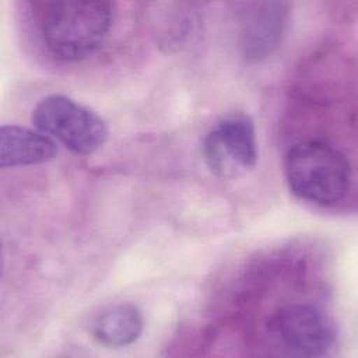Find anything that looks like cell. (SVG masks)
I'll return each instance as SVG.
<instances>
[{
	"label": "cell",
	"instance_id": "cell-1",
	"mask_svg": "<svg viewBox=\"0 0 358 358\" xmlns=\"http://www.w3.org/2000/svg\"><path fill=\"white\" fill-rule=\"evenodd\" d=\"M112 1H50L41 14V36L46 49L64 62L94 55L108 38L115 21Z\"/></svg>",
	"mask_w": 358,
	"mask_h": 358
},
{
	"label": "cell",
	"instance_id": "cell-2",
	"mask_svg": "<svg viewBox=\"0 0 358 358\" xmlns=\"http://www.w3.org/2000/svg\"><path fill=\"white\" fill-rule=\"evenodd\" d=\"M285 182L301 200L330 206L350 190L352 169L347 157L324 140H302L284 157Z\"/></svg>",
	"mask_w": 358,
	"mask_h": 358
},
{
	"label": "cell",
	"instance_id": "cell-3",
	"mask_svg": "<svg viewBox=\"0 0 358 358\" xmlns=\"http://www.w3.org/2000/svg\"><path fill=\"white\" fill-rule=\"evenodd\" d=\"M34 126L76 155L96 152L108 138L101 116L63 94L42 98L32 110Z\"/></svg>",
	"mask_w": 358,
	"mask_h": 358
},
{
	"label": "cell",
	"instance_id": "cell-4",
	"mask_svg": "<svg viewBox=\"0 0 358 358\" xmlns=\"http://www.w3.org/2000/svg\"><path fill=\"white\" fill-rule=\"evenodd\" d=\"M208 169L221 179H234L252 171L257 162L255 123L245 113H232L218 120L203 141Z\"/></svg>",
	"mask_w": 358,
	"mask_h": 358
},
{
	"label": "cell",
	"instance_id": "cell-5",
	"mask_svg": "<svg viewBox=\"0 0 358 358\" xmlns=\"http://www.w3.org/2000/svg\"><path fill=\"white\" fill-rule=\"evenodd\" d=\"M274 324L282 344L295 355H324L337 337L331 317L312 303H291L281 308Z\"/></svg>",
	"mask_w": 358,
	"mask_h": 358
},
{
	"label": "cell",
	"instance_id": "cell-6",
	"mask_svg": "<svg viewBox=\"0 0 358 358\" xmlns=\"http://www.w3.org/2000/svg\"><path fill=\"white\" fill-rule=\"evenodd\" d=\"M241 7V48L246 60L259 62L278 46L287 25L288 4L257 1Z\"/></svg>",
	"mask_w": 358,
	"mask_h": 358
},
{
	"label": "cell",
	"instance_id": "cell-7",
	"mask_svg": "<svg viewBox=\"0 0 358 358\" xmlns=\"http://www.w3.org/2000/svg\"><path fill=\"white\" fill-rule=\"evenodd\" d=\"M57 144L39 130L18 124H3L0 129V166L15 168L52 161Z\"/></svg>",
	"mask_w": 358,
	"mask_h": 358
},
{
	"label": "cell",
	"instance_id": "cell-8",
	"mask_svg": "<svg viewBox=\"0 0 358 358\" xmlns=\"http://www.w3.org/2000/svg\"><path fill=\"white\" fill-rule=\"evenodd\" d=\"M144 330L141 310L133 303H119L99 313L92 324L91 334L105 347L120 348L133 344Z\"/></svg>",
	"mask_w": 358,
	"mask_h": 358
}]
</instances>
